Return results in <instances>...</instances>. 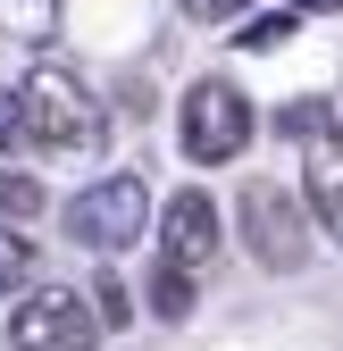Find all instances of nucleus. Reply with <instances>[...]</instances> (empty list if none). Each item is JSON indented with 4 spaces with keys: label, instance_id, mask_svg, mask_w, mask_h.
I'll use <instances>...</instances> for the list:
<instances>
[{
    "label": "nucleus",
    "instance_id": "obj_15",
    "mask_svg": "<svg viewBox=\"0 0 343 351\" xmlns=\"http://www.w3.org/2000/svg\"><path fill=\"white\" fill-rule=\"evenodd\" d=\"M25 143V117H17V93H0V151Z\"/></svg>",
    "mask_w": 343,
    "mask_h": 351
},
{
    "label": "nucleus",
    "instance_id": "obj_7",
    "mask_svg": "<svg viewBox=\"0 0 343 351\" xmlns=\"http://www.w3.org/2000/svg\"><path fill=\"white\" fill-rule=\"evenodd\" d=\"M302 184H310V217H318L327 234H343V117L327 125V134H310Z\"/></svg>",
    "mask_w": 343,
    "mask_h": 351
},
{
    "label": "nucleus",
    "instance_id": "obj_3",
    "mask_svg": "<svg viewBox=\"0 0 343 351\" xmlns=\"http://www.w3.org/2000/svg\"><path fill=\"white\" fill-rule=\"evenodd\" d=\"M235 226H243V251L260 259L268 276L310 268V209L293 201L285 184H243V201H235Z\"/></svg>",
    "mask_w": 343,
    "mask_h": 351
},
{
    "label": "nucleus",
    "instance_id": "obj_5",
    "mask_svg": "<svg viewBox=\"0 0 343 351\" xmlns=\"http://www.w3.org/2000/svg\"><path fill=\"white\" fill-rule=\"evenodd\" d=\"M101 318H93V293H75V285H42L17 301V318H9V351H93Z\"/></svg>",
    "mask_w": 343,
    "mask_h": 351
},
{
    "label": "nucleus",
    "instance_id": "obj_13",
    "mask_svg": "<svg viewBox=\"0 0 343 351\" xmlns=\"http://www.w3.org/2000/svg\"><path fill=\"white\" fill-rule=\"evenodd\" d=\"M327 125H335V109H327V101H302V109H285V134H293V143L327 134Z\"/></svg>",
    "mask_w": 343,
    "mask_h": 351
},
{
    "label": "nucleus",
    "instance_id": "obj_2",
    "mask_svg": "<svg viewBox=\"0 0 343 351\" xmlns=\"http://www.w3.org/2000/svg\"><path fill=\"white\" fill-rule=\"evenodd\" d=\"M176 143H185L193 167H226V159H243V143H251V101L235 93L226 75H201L193 93L176 101Z\"/></svg>",
    "mask_w": 343,
    "mask_h": 351
},
{
    "label": "nucleus",
    "instance_id": "obj_9",
    "mask_svg": "<svg viewBox=\"0 0 343 351\" xmlns=\"http://www.w3.org/2000/svg\"><path fill=\"white\" fill-rule=\"evenodd\" d=\"M51 17H59V0H0V25H9V34H25V42H42V34H51Z\"/></svg>",
    "mask_w": 343,
    "mask_h": 351
},
{
    "label": "nucleus",
    "instance_id": "obj_1",
    "mask_svg": "<svg viewBox=\"0 0 343 351\" xmlns=\"http://www.w3.org/2000/svg\"><path fill=\"white\" fill-rule=\"evenodd\" d=\"M17 117H25V143H42V151H101V134H109L93 84H84L75 67H59V59L25 67V84H17Z\"/></svg>",
    "mask_w": 343,
    "mask_h": 351
},
{
    "label": "nucleus",
    "instance_id": "obj_10",
    "mask_svg": "<svg viewBox=\"0 0 343 351\" xmlns=\"http://www.w3.org/2000/svg\"><path fill=\"white\" fill-rule=\"evenodd\" d=\"M34 276V243L9 226V217H0V293H9V285H25Z\"/></svg>",
    "mask_w": 343,
    "mask_h": 351
},
{
    "label": "nucleus",
    "instance_id": "obj_8",
    "mask_svg": "<svg viewBox=\"0 0 343 351\" xmlns=\"http://www.w3.org/2000/svg\"><path fill=\"white\" fill-rule=\"evenodd\" d=\"M151 310L176 326V318H193V268H167L159 259V276H151Z\"/></svg>",
    "mask_w": 343,
    "mask_h": 351
},
{
    "label": "nucleus",
    "instance_id": "obj_11",
    "mask_svg": "<svg viewBox=\"0 0 343 351\" xmlns=\"http://www.w3.org/2000/svg\"><path fill=\"white\" fill-rule=\"evenodd\" d=\"M42 209V184H34V176H9V167H0V217H34Z\"/></svg>",
    "mask_w": 343,
    "mask_h": 351
},
{
    "label": "nucleus",
    "instance_id": "obj_12",
    "mask_svg": "<svg viewBox=\"0 0 343 351\" xmlns=\"http://www.w3.org/2000/svg\"><path fill=\"white\" fill-rule=\"evenodd\" d=\"M93 318H101V326H126V318H134V293H126L117 276H101V285H93Z\"/></svg>",
    "mask_w": 343,
    "mask_h": 351
},
{
    "label": "nucleus",
    "instance_id": "obj_17",
    "mask_svg": "<svg viewBox=\"0 0 343 351\" xmlns=\"http://www.w3.org/2000/svg\"><path fill=\"white\" fill-rule=\"evenodd\" d=\"M327 9H343V0H293V17H327Z\"/></svg>",
    "mask_w": 343,
    "mask_h": 351
},
{
    "label": "nucleus",
    "instance_id": "obj_14",
    "mask_svg": "<svg viewBox=\"0 0 343 351\" xmlns=\"http://www.w3.org/2000/svg\"><path fill=\"white\" fill-rule=\"evenodd\" d=\"M285 34H293V17H251V25H243L235 42H243V51H276Z\"/></svg>",
    "mask_w": 343,
    "mask_h": 351
},
{
    "label": "nucleus",
    "instance_id": "obj_6",
    "mask_svg": "<svg viewBox=\"0 0 343 351\" xmlns=\"http://www.w3.org/2000/svg\"><path fill=\"white\" fill-rule=\"evenodd\" d=\"M218 243H226V217H218V201H209L201 184H185L176 201L159 209V259L167 268H209V259H218Z\"/></svg>",
    "mask_w": 343,
    "mask_h": 351
},
{
    "label": "nucleus",
    "instance_id": "obj_4",
    "mask_svg": "<svg viewBox=\"0 0 343 351\" xmlns=\"http://www.w3.org/2000/svg\"><path fill=\"white\" fill-rule=\"evenodd\" d=\"M143 226H151L143 176H101V184H84L67 201V234L84 251H126V243H143Z\"/></svg>",
    "mask_w": 343,
    "mask_h": 351
},
{
    "label": "nucleus",
    "instance_id": "obj_16",
    "mask_svg": "<svg viewBox=\"0 0 343 351\" xmlns=\"http://www.w3.org/2000/svg\"><path fill=\"white\" fill-rule=\"evenodd\" d=\"M185 9H193V17H243L251 0H185Z\"/></svg>",
    "mask_w": 343,
    "mask_h": 351
}]
</instances>
